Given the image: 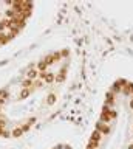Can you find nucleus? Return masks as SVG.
I'll use <instances>...</instances> for the list:
<instances>
[{
	"instance_id": "14",
	"label": "nucleus",
	"mask_w": 133,
	"mask_h": 149,
	"mask_svg": "<svg viewBox=\"0 0 133 149\" xmlns=\"http://www.w3.org/2000/svg\"><path fill=\"white\" fill-rule=\"evenodd\" d=\"M54 101H56V96H54V95H50V96H48V104H53Z\"/></svg>"
},
{
	"instance_id": "5",
	"label": "nucleus",
	"mask_w": 133,
	"mask_h": 149,
	"mask_svg": "<svg viewBox=\"0 0 133 149\" xmlns=\"http://www.w3.org/2000/svg\"><path fill=\"white\" fill-rule=\"evenodd\" d=\"M101 135H102V134L99 132V130H94V132L91 134V141H96V143H99V141H101Z\"/></svg>"
},
{
	"instance_id": "3",
	"label": "nucleus",
	"mask_w": 133,
	"mask_h": 149,
	"mask_svg": "<svg viewBox=\"0 0 133 149\" xmlns=\"http://www.w3.org/2000/svg\"><path fill=\"white\" fill-rule=\"evenodd\" d=\"M65 72H66V67H62L60 72H59V74L56 76V81H57V82H62V81L65 79Z\"/></svg>"
},
{
	"instance_id": "17",
	"label": "nucleus",
	"mask_w": 133,
	"mask_h": 149,
	"mask_svg": "<svg viewBox=\"0 0 133 149\" xmlns=\"http://www.w3.org/2000/svg\"><path fill=\"white\" fill-rule=\"evenodd\" d=\"M60 56H68V51H66V50H62V53H60Z\"/></svg>"
},
{
	"instance_id": "16",
	"label": "nucleus",
	"mask_w": 133,
	"mask_h": 149,
	"mask_svg": "<svg viewBox=\"0 0 133 149\" xmlns=\"http://www.w3.org/2000/svg\"><path fill=\"white\" fill-rule=\"evenodd\" d=\"M108 115H110V118H116V110H110Z\"/></svg>"
},
{
	"instance_id": "4",
	"label": "nucleus",
	"mask_w": 133,
	"mask_h": 149,
	"mask_svg": "<svg viewBox=\"0 0 133 149\" xmlns=\"http://www.w3.org/2000/svg\"><path fill=\"white\" fill-rule=\"evenodd\" d=\"M11 39H13L11 33H9V34H5V33H2V34H0V44H6V42H9Z\"/></svg>"
},
{
	"instance_id": "13",
	"label": "nucleus",
	"mask_w": 133,
	"mask_h": 149,
	"mask_svg": "<svg viewBox=\"0 0 133 149\" xmlns=\"http://www.w3.org/2000/svg\"><path fill=\"white\" fill-rule=\"evenodd\" d=\"M0 135H2V137H5V138H6V137H9V132H6V130L3 129V127H0Z\"/></svg>"
},
{
	"instance_id": "15",
	"label": "nucleus",
	"mask_w": 133,
	"mask_h": 149,
	"mask_svg": "<svg viewBox=\"0 0 133 149\" xmlns=\"http://www.w3.org/2000/svg\"><path fill=\"white\" fill-rule=\"evenodd\" d=\"M28 95H29V89H25V90L22 92V95H20V96H22V98H27Z\"/></svg>"
},
{
	"instance_id": "6",
	"label": "nucleus",
	"mask_w": 133,
	"mask_h": 149,
	"mask_svg": "<svg viewBox=\"0 0 133 149\" xmlns=\"http://www.w3.org/2000/svg\"><path fill=\"white\" fill-rule=\"evenodd\" d=\"M110 112V110H108ZM108 112H102L101 113V121L102 123H108L110 120H112V118H110V115H108Z\"/></svg>"
},
{
	"instance_id": "10",
	"label": "nucleus",
	"mask_w": 133,
	"mask_h": 149,
	"mask_svg": "<svg viewBox=\"0 0 133 149\" xmlns=\"http://www.w3.org/2000/svg\"><path fill=\"white\" fill-rule=\"evenodd\" d=\"M23 87L28 89V87H34V82H33V79H25L23 81Z\"/></svg>"
},
{
	"instance_id": "19",
	"label": "nucleus",
	"mask_w": 133,
	"mask_h": 149,
	"mask_svg": "<svg viewBox=\"0 0 133 149\" xmlns=\"http://www.w3.org/2000/svg\"><path fill=\"white\" fill-rule=\"evenodd\" d=\"M130 107H133V101H132V103H130Z\"/></svg>"
},
{
	"instance_id": "18",
	"label": "nucleus",
	"mask_w": 133,
	"mask_h": 149,
	"mask_svg": "<svg viewBox=\"0 0 133 149\" xmlns=\"http://www.w3.org/2000/svg\"><path fill=\"white\" fill-rule=\"evenodd\" d=\"M128 149H133V144H130V146H128Z\"/></svg>"
},
{
	"instance_id": "2",
	"label": "nucleus",
	"mask_w": 133,
	"mask_h": 149,
	"mask_svg": "<svg viewBox=\"0 0 133 149\" xmlns=\"http://www.w3.org/2000/svg\"><path fill=\"white\" fill-rule=\"evenodd\" d=\"M39 78L40 79H45L47 82H53L54 81V74L53 73H39Z\"/></svg>"
},
{
	"instance_id": "7",
	"label": "nucleus",
	"mask_w": 133,
	"mask_h": 149,
	"mask_svg": "<svg viewBox=\"0 0 133 149\" xmlns=\"http://www.w3.org/2000/svg\"><path fill=\"white\" fill-rule=\"evenodd\" d=\"M22 134H23V130H22V127H16V129L13 130V134H11V135H13V137H16V138H17V137H20Z\"/></svg>"
},
{
	"instance_id": "1",
	"label": "nucleus",
	"mask_w": 133,
	"mask_h": 149,
	"mask_svg": "<svg viewBox=\"0 0 133 149\" xmlns=\"http://www.w3.org/2000/svg\"><path fill=\"white\" fill-rule=\"evenodd\" d=\"M96 130H99L101 134H108L110 132V127L105 124V123H102V121H99L98 124H96Z\"/></svg>"
},
{
	"instance_id": "11",
	"label": "nucleus",
	"mask_w": 133,
	"mask_h": 149,
	"mask_svg": "<svg viewBox=\"0 0 133 149\" xmlns=\"http://www.w3.org/2000/svg\"><path fill=\"white\" fill-rule=\"evenodd\" d=\"M34 78H37V72H36V70H29L28 72V79H34Z\"/></svg>"
},
{
	"instance_id": "8",
	"label": "nucleus",
	"mask_w": 133,
	"mask_h": 149,
	"mask_svg": "<svg viewBox=\"0 0 133 149\" xmlns=\"http://www.w3.org/2000/svg\"><path fill=\"white\" fill-rule=\"evenodd\" d=\"M113 99H114V96H113V93H107V104L105 106H110V104H113Z\"/></svg>"
},
{
	"instance_id": "9",
	"label": "nucleus",
	"mask_w": 133,
	"mask_h": 149,
	"mask_svg": "<svg viewBox=\"0 0 133 149\" xmlns=\"http://www.w3.org/2000/svg\"><path fill=\"white\" fill-rule=\"evenodd\" d=\"M37 68L40 70V73H45V70H47V64H45V62H39V64H37Z\"/></svg>"
},
{
	"instance_id": "12",
	"label": "nucleus",
	"mask_w": 133,
	"mask_h": 149,
	"mask_svg": "<svg viewBox=\"0 0 133 149\" xmlns=\"http://www.w3.org/2000/svg\"><path fill=\"white\" fill-rule=\"evenodd\" d=\"M121 85H122V84H121L119 81H118V82H114V84H113V92H121Z\"/></svg>"
}]
</instances>
